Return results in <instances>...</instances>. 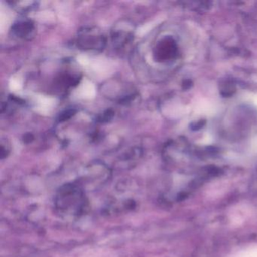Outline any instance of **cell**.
Returning a JSON list of instances; mask_svg holds the SVG:
<instances>
[{
	"label": "cell",
	"mask_w": 257,
	"mask_h": 257,
	"mask_svg": "<svg viewBox=\"0 0 257 257\" xmlns=\"http://www.w3.org/2000/svg\"><path fill=\"white\" fill-rule=\"evenodd\" d=\"M76 113V109H67V110L64 111L62 113L60 114L59 117H58V121L60 122H64V121H67V120L70 119L72 117L74 116Z\"/></svg>",
	"instance_id": "52a82bcc"
},
{
	"label": "cell",
	"mask_w": 257,
	"mask_h": 257,
	"mask_svg": "<svg viewBox=\"0 0 257 257\" xmlns=\"http://www.w3.org/2000/svg\"><path fill=\"white\" fill-rule=\"evenodd\" d=\"M112 42L118 47H122L127 43H131L133 40V34L130 31L125 32L122 30L114 31L112 34Z\"/></svg>",
	"instance_id": "5b68a950"
},
{
	"label": "cell",
	"mask_w": 257,
	"mask_h": 257,
	"mask_svg": "<svg viewBox=\"0 0 257 257\" xmlns=\"http://www.w3.org/2000/svg\"><path fill=\"white\" fill-rule=\"evenodd\" d=\"M177 48L174 40L171 38H165L158 43L154 55L158 61H165L172 59L175 56Z\"/></svg>",
	"instance_id": "3957f363"
},
{
	"label": "cell",
	"mask_w": 257,
	"mask_h": 257,
	"mask_svg": "<svg viewBox=\"0 0 257 257\" xmlns=\"http://www.w3.org/2000/svg\"><path fill=\"white\" fill-rule=\"evenodd\" d=\"M77 44L85 50L101 51L106 45V39L96 30L84 28L79 32Z\"/></svg>",
	"instance_id": "7a4b0ae2"
},
{
	"label": "cell",
	"mask_w": 257,
	"mask_h": 257,
	"mask_svg": "<svg viewBox=\"0 0 257 257\" xmlns=\"http://www.w3.org/2000/svg\"><path fill=\"white\" fill-rule=\"evenodd\" d=\"M204 124V121H199L197 123H195V124H192V128L193 130H198V129L201 128L203 127Z\"/></svg>",
	"instance_id": "9c48e42d"
},
{
	"label": "cell",
	"mask_w": 257,
	"mask_h": 257,
	"mask_svg": "<svg viewBox=\"0 0 257 257\" xmlns=\"http://www.w3.org/2000/svg\"><path fill=\"white\" fill-rule=\"evenodd\" d=\"M35 27L31 20L23 19L19 20L13 24L12 27L13 34L16 37L23 40H29L34 34Z\"/></svg>",
	"instance_id": "277c9868"
},
{
	"label": "cell",
	"mask_w": 257,
	"mask_h": 257,
	"mask_svg": "<svg viewBox=\"0 0 257 257\" xmlns=\"http://www.w3.org/2000/svg\"><path fill=\"white\" fill-rule=\"evenodd\" d=\"M33 139H34V136L31 134H27V135H25L24 141L26 143H30L33 141Z\"/></svg>",
	"instance_id": "30bf717a"
},
{
	"label": "cell",
	"mask_w": 257,
	"mask_h": 257,
	"mask_svg": "<svg viewBox=\"0 0 257 257\" xmlns=\"http://www.w3.org/2000/svg\"><path fill=\"white\" fill-rule=\"evenodd\" d=\"M114 116V112L112 110H107L99 118L100 122H108L110 121Z\"/></svg>",
	"instance_id": "ba28073f"
},
{
	"label": "cell",
	"mask_w": 257,
	"mask_h": 257,
	"mask_svg": "<svg viewBox=\"0 0 257 257\" xmlns=\"http://www.w3.org/2000/svg\"><path fill=\"white\" fill-rule=\"evenodd\" d=\"M12 5L15 6L18 11L26 12L28 10H31L36 8L37 3L36 2H25V6L21 5L19 2H12Z\"/></svg>",
	"instance_id": "8992f818"
},
{
	"label": "cell",
	"mask_w": 257,
	"mask_h": 257,
	"mask_svg": "<svg viewBox=\"0 0 257 257\" xmlns=\"http://www.w3.org/2000/svg\"><path fill=\"white\" fill-rule=\"evenodd\" d=\"M56 205L64 214H79L85 207L83 192L75 185H67L57 195Z\"/></svg>",
	"instance_id": "6da1fadb"
}]
</instances>
